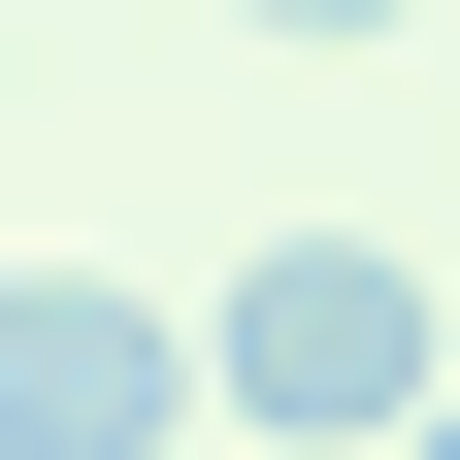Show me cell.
I'll use <instances>...</instances> for the list:
<instances>
[{
	"mask_svg": "<svg viewBox=\"0 0 460 460\" xmlns=\"http://www.w3.org/2000/svg\"><path fill=\"white\" fill-rule=\"evenodd\" d=\"M164 428H230V329L132 296V263H33L0 296V460H164Z\"/></svg>",
	"mask_w": 460,
	"mask_h": 460,
	"instance_id": "2",
	"label": "cell"
},
{
	"mask_svg": "<svg viewBox=\"0 0 460 460\" xmlns=\"http://www.w3.org/2000/svg\"><path fill=\"white\" fill-rule=\"evenodd\" d=\"M198 329H230V428H428V394H460V329H428L394 230H263Z\"/></svg>",
	"mask_w": 460,
	"mask_h": 460,
	"instance_id": "1",
	"label": "cell"
},
{
	"mask_svg": "<svg viewBox=\"0 0 460 460\" xmlns=\"http://www.w3.org/2000/svg\"><path fill=\"white\" fill-rule=\"evenodd\" d=\"M230 33H428V0H230Z\"/></svg>",
	"mask_w": 460,
	"mask_h": 460,
	"instance_id": "3",
	"label": "cell"
},
{
	"mask_svg": "<svg viewBox=\"0 0 460 460\" xmlns=\"http://www.w3.org/2000/svg\"><path fill=\"white\" fill-rule=\"evenodd\" d=\"M428 460H460V394H428Z\"/></svg>",
	"mask_w": 460,
	"mask_h": 460,
	"instance_id": "5",
	"label": "cell"
},
{
	"mask_svg": "<svg viewBox=\"0 0 460 460\" xmlns=\"http://www.w3.org/2000/svg\"><path fill=\"white\" fill-rule=\"evenodd\" d=\"M263 460H428V428H263Z\"/></svg>",
	"mask_w": 460,
	"mask_h": 460,
	"instance_id": "4",
	"label": "cell"
}]
</instances>
